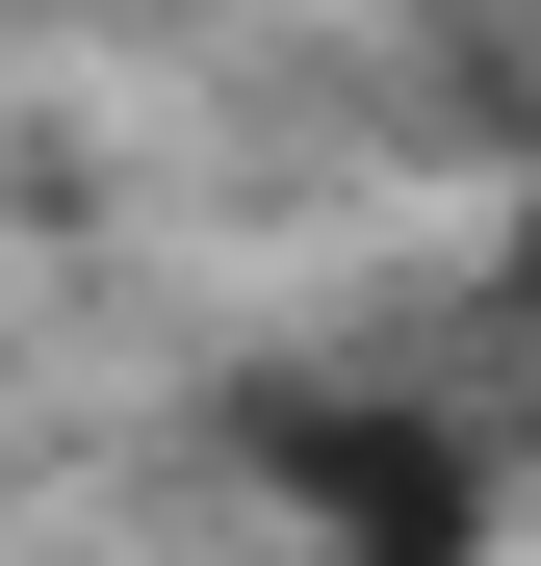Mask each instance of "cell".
Listing matches in <instances>:
<instances>
[{
    "mask_svg": "<svg viewBox=\"0 0 541 566\" xmlns=\"http://www.w3.org/2000/svg\"><path fill=\"white\" fill-rule=\"evenodd\" d=\"M516 310H541V180H516Z\"/></svg>",
    "mask_w": 541,
    "mask_h": 566,
    "instance_id": "cell-2",
    "label": "cell"
},
{
    "mask_svg": "<svg viewBox=\"0 0 541 566\" xmlns=\"http://www.w3.org/2000/svg\"><path fill=\"white\" fill-rule=\"evenodd\" d=\"M232 463L284 490V541H310V566H490V541H516V438L413 412V387H258V412H232Z\"/></svg>",
    "mask_w": 541,
    "mask_h": 566,
    "instance_id": "cell-1",
    "label": "cell"
}]
</instances>
